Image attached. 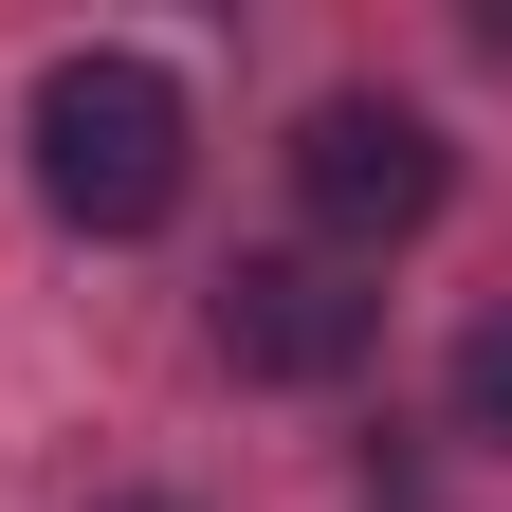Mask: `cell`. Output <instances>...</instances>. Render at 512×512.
<instances>
[{
  "label": "cell",
  "instance_id": "1",
  "mask_svg": "<svg viewBox=\"0 0 512 512\" xmlns=\"http://www.w3.org/2000/svg\"><path fill=\"white\" fill-rule=\"evenodd\" d=\"M183 92H165V55H55L37 74V202L74 220V238H147L165 202H183Z\"/></svg>",
  "mask_w": 512,
  "mask_h": 512
},
{
  "label": "cell",
  "instance_id": "3",
  "mask_svg": "<svg viewBox=\"0 0 512 512\" xmlns=\"http://www.w3.org/2000/svg\"><path fill=\"white\" fill-rule=\"evenodd\" d=\"M202 348L238 366V384H348L366 348H384V293L348 275V256H238V275L202 293Z\"/></svg>",
  "mask_w": 512,
  "mask_h": 512
},
{
  "label": "cell",
  "instance_id": "2",
  "mask_svg": "<svg viewBox=\"0 0 512 512\" xmlns=\"http://www.w3.org/2000/svg\"><path fill=\"white\" fill-rule=\"evenodd\" d=\"M439 183H458V147L403 110V92H330L293 128V202H311V256H384L439 220Z\"/></svg>",
  "mask_w": 512,
  "mask_h": 512
},
{
  "label": "cell",
  "instance_id": "5",
  "mask_svg": "<svg viewBox=\"0 0 512 512\" xmlns=\"http://www.w3.org/2000/svg\"><path fill=\"white\" fill-rule=\"evenodd\" d=\"M110 512H183V494H110Z\"/></svg>",
  "mask_w": 512,
  "mask_h": 512
},
{
  "label": "cell",
  "instance_id": "4",
  "mask_svg": "<svg viewBox=\"0 0 512 512\" xmlns=\"http://www.w3.org/2000/svg\"><path fill=\"white\" fill-rule=\"evenodd\" d=\"M458 439H494V458H512V311H476V330H458Z\"/></svg>",
  "mask_w": 512,
  "mask_h": 512
}]
</instances>
